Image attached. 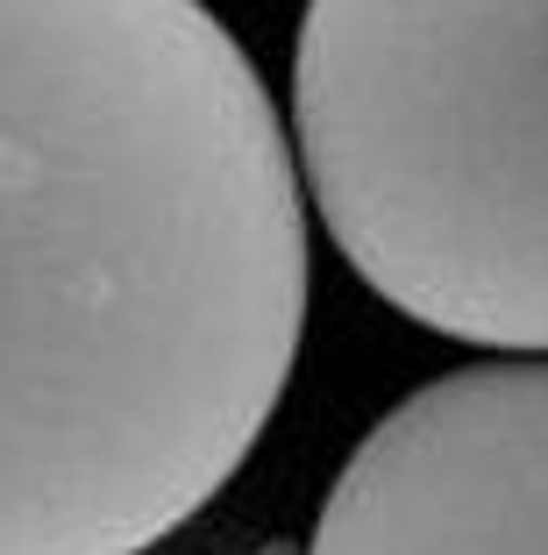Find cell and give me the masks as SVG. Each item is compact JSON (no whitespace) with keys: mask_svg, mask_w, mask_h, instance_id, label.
Here are the masks:
<instances>
[{"mask_svg":"<svg viewBox=\"0 0 548 555\" xmlns=\"http://www.w3.org/2000/svg\"><path fill=\"white\" fill-rule=\"evenodd\" d=\"M307 335L300 157L207 0H0V555H143Z\"/></svg>","mask_w":548,"mask_h":555,"instance_id":"6da1fadb","label":"cell"},{"mask_svg":"<svg viewBox=\"0 0 548 555\" xmlns=\"http://www.w3.org/2000/svg\"><path fill=\"white\" fill-rule=\"evenodd\" d=\"M292 157L392 313L548 357V0H307Z\"/></svg>","mask_w":548,"mask_h":555,"instance_id":"7a4b0ae2","label":"cell"},{"mask_svg":"<svg viewBox=\"0 0 548 555\" xmlns=\"http://www.w3.org/2000/svg\"><path fill=\"white\" fill-rule=\"evenodd\" d=\"M307 555H548V357L413 385L342 456Z\"/></svg>","mask_w":548,"mask_h":555,"instance_id":"3957f363","label":"cell"}]
</instances>
